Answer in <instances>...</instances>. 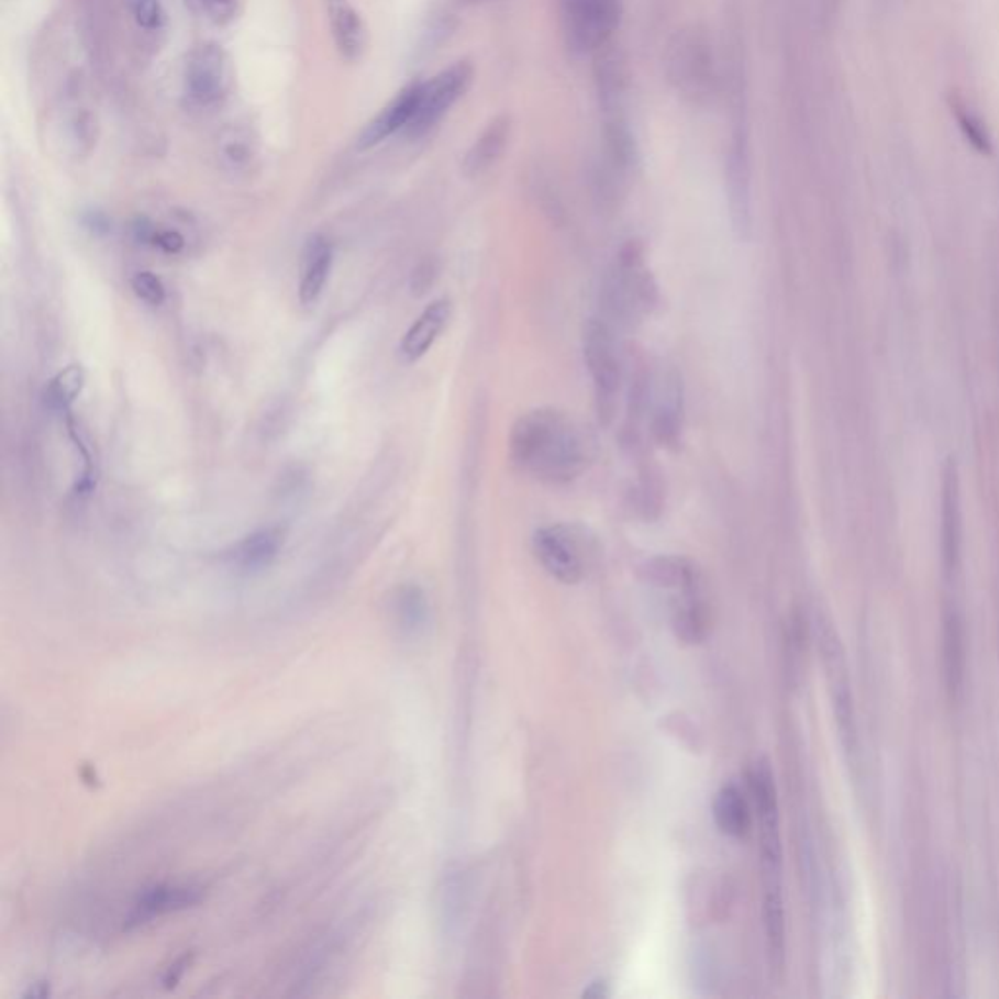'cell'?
<instances>
[{
    "label": "cell",
    "mask_w": 999,
    "mask_h": 999,
    "mask_svg": "<svg viewBox=\"0 0 999 999\" xmlns=\"http://www.w3.org/2000/svg\"><path fill=\"white\" fill-rule=\"evenodd\" d=\"M623 0H560V24L574 53H596L613 42Z\"/></svg>",
    "instance_id": "obj_6"
},
{
    "label": "cell",
    "mask_w": 999,
    "mask_h": 999,
    "mask_svg": "<svg viewBox=\"0 0 999 999\" xmlns=\"http://www.w3.org/2000/svg\"><path fill=\"white\" fill-rule=\"evenodd\" d=\"M513 467L547 485H566L580 477L590 445L566 412L533 409L515 420L508 440Z\"/></svg>",
    "instance_id": "obj_1"
},
{
    "label": "cell",
    "mask_w": 999,
    "mask_h": 999,
    "mask_svg": "<svg viewBox=\"0 0 999 999\" xmlns=\"http://www.w3.org/2000/svg\"><path fill=\"white\" fill-rule=\"evenodd\" d=\"M764 923L772 966L775 970H782L785 951H787V925H785L781 887H765Z\"/></svg>",
    "instance_id": "obj_24"
},
{
    "label": "cell",
    "mask_w": 999,
    "mask_h": 999,
    "mask_svg": "<svg viewBox=\"0 0 999 999\" xmlns=\"http://www.w3.org/2000/svg\"><path fill=\"white\" fill-rule=\"evenodd\" d=\"M666 77L681 98L693 106L709 104L719 92V59L713 40L701 26L684 27L669 40Z\"/></svg>",
    "instance_id": "obj_3"
},
{
    "label": "cell",
    "mask_w": 999,
    "mask_h": 999,
    "mask_svg": "<svg viewBox=\"0 0 999 999\" xmlns=\"http://www.w3.org/2000/svg\"><path fill=\"white\" fill-rule=\"evenodd\" d=\"M475 80V67L470 62H457L435 77L420 85L418 110L407 127V135L412 140L424 137L442 122L445 113L459 102Z\"/></svg>",
    "instance_id": "obj_7"
},
{
    "label": "cell",
    "mask_w": 999,
    "mask_h": 999,
    "mask_svg": "<svg viewBox=\"0 0 999 999\" xmlns=\"http://www.w3.org/2000/svg\"><path fill=\"white\" fill-rule=\"evenodd\" d=\"M724 190L732 231L739 241H747L752 235V158L744 77L740 69L732 73V131L724 160Z\"/></svg>",
    "instance_id": "obj_4"
},
{
    "label": "cell",
    "mask_w": 999,
    "mask_h": 999,
    "mask_svg": "<svg viewBox=\"0 0 999 999\" xmlns=\"http://www.w3.org/2000/svg\"><path fill=\"white\" fill-rule=\"evenodd\" d=\"M131 289H133L135 296L140 297L143 303L151 304V307H158V304L165 303V286L153 271H137L131 278Z\"/></svg>",
    "instance_id": "obj_30"
},
{
    "label": "cell",
    "mask_w": 999,
    "mask_h": 999,
    "mask_svg": "<svg viewBox=\"0 0 999 999\" xmlns=\"http://www.w3.org/2000/svg\"><path fill=\"white\" fill-rule=\"evenodd\" d=\"M184 236L176 231H157L155 235V241H153V246H158L160 251H165L168 254H178L182 253L184 248Z\"/></svg>",
    "instance_id": "obj_34"
},
{
    "label": "cell",
    "mask_w": 999,
    "mask_h": 999,
    "mask_svg": "<svg viewBox=\"0 0 999 999\" xmlns=\"http://www.w3.org/2000/svg\"><path fill=\"white\" fill-rule=\"evenodd\" d=\"M334 246L326 236L313 235L303 248L301 258V279H299V299L303 304H314L321 297L322 289L331 276Z\"/></svg>",
    "instance_id": "obj_19"
},
{
    "label": "cell",
    "mask_w": 999,
    "mask_h": 999,
    "mask_svg": "<svg viewBox=\"0 0 999 999\" xmlns=\"http://www.w3.org/2000/svg\"><path fill=\"white\" fill-rule=\"evenodd\" d=\"M533 551L541 566L558 582H582L588 566L586 537L570 525H547L535 531Z\"/></svg>",
    "instance_id": "obj_10"
},
{
    "label": "cell",
    "mask_w": 999,
    "mask_h": 999,
    "mask_svg": "<svg viewBox=\"0 0 999 999\" xmlns=\"http://www.w3.org/2000/svg\"><path fill=\"white\" fill-rule=\"evenodd\" d=\"M643 578L658 588L684 591L701 586L697 566L686 556H656L643 566Z\"/></svg>",
    "instance_id": "obj_21"
},
{
    "label": "cell",
    "mask_w": 999,
    "mask_h": 999,
    "mask_svg": "<svg viewBox=\"0 0 999 999\" xmlns=\"http://www.w3.org/2000/svg\"><path fill=\"white\" fill-rule=\"evenodd\" d=\"M512 135V118L510 115H496L492 122L488 123L482 133L478 135L475 143L470 145L469 151L463 158V173L469 178L487 175L488 170L500 160L504 155L506 147L510 143Z\"/></svg>",
    "instance_id": "obj_15"
},
{
    "label": "cell",
    "mask_w": 999,
    "mask_h": 999,
    "mask_svg": "<svg viewBox=\"0 0 999 999\" xmlns=\"http://www.w3.org/2000/svg\"><path fill=\"white\" fill-rule=\"evenodd\" d=\"M943 662L948 696L955 699L965 681V635L963 621L953 609H947L943 618Z\"/></svg>",
    "instance_id": "obj_23"
},
{
    "label": "cell",
    "mask_w": 999,
    "mask_h": 999,
    "mask_svg": "<svg viewBox=\"0 0 999 999\" xmlns=\"http://www.w3.org/2000/svg\"><path fill=\"white\" fill-rule=\"evenodd\" d=\"M219 158L231 170L248 168L256 157V140L253 130L244 125H231L221 131L218 143Z\"/></svg>",
    "instance_id": "obj_26"
},
{
    "label": "cell",
    "mask_w": 999,
    "mask_h": 999,
    "mask_svg": "<svg viewBox=\"0 0 999 999\" xmlns=\"http://www.w3.org/2000/svg\"><path fill=\"white\" fill-rule=\"evenodd\" d=\"M190 958L191 955L182 956V958H178L175 965L166 970L165 978H163V986H165V988H175L176 984L180 983V978H182L184 973H186V968L190 966Z\"/></svg>",
    "instance_id": "obj_36"
},
{
    "label": "cell",
    "mask_w": 999,
    "mask_h": 999,
    "mask_svg": "<svg viewBox=\"0 0 999 999\" xmlns=\"http://www.w3.org/2000/svg\"><path fill=\"white\" fill-rule=\"evenodd\" d=\"M467 2H477V0H467Z\"/></svg>",
    "instance_id": "obj_40"
},
{
    "label": "cell",
    "mask_w": 999,
    "mask_h": 999,
    "mask_svg": "<svg viewBox=\"0 0 999 999\" xmlns=\"http://www.w3.org/2000/svg\"><path fill=\"white\" fill-rule=\"evenodd\" d=\"M714 824L729 837H746L752 828V812L744 792L734 782H729L717 792L713 802Z\"/></svg>",
    "instance_id": "obj_22"
},
{
    "label": "cell",
    "mask_w": 999,
    "mask_h": 999,
    "mask_svg": "<svg viewBox=\"0 0 999 999\" xmlns=\"http://www.w3.org/2000/svg\"><path fill=\"white\" fill-rule=\"evenodd\" d=\"M750 791L754 797L759 817V842H762V870L765 887L781 885V830H779V802L775 789L774 774L767 762L754 765L747 774Z\"/></svg>",
    "instance_id": "obj_8"
},
{
    "label": "cell",
    "mask_w": 999,
    "mask_h": 999,
    "mask_svg": "<svg viewBox=\"0 0 999 999\" xmlns=\"http://www.w3.org/2000/svg\"><path fill=\"white\" fill-rule=\"evenodd\" d=\"M133 16L143 30H158L165 22V10L158 0H133Z\"/></svg>",
    "instance_id": "obj_31"
},
{
    "label": "cell",
    "mask_w": 999,
    "mask_h": 999,
    "mask_svg": "<svg viewBox=\"0 0 999 999\" xmlns=\"http://www.w3.org/2000/svg\"><path fill=\"white\" fill-rule=\"evenodd\" d=\"M584 996H586V998L596 999L608 998V983H606V980H593V983L584 990Z\"/></svg>",
    "instance_id": "obj_37"
},
{
    "label": "cell",
    "mask_w": 999,
    "mask_h": 999,
    "mask_svg": "<svg viewBox=\"0 0 999 999\" xmlns=\"http://www.w3.org/2000/svg\"><path fill=\"white\" fill-rule=\"evenodd\" d=\"M449 319H452L449 299H437L434 303L428 304L426 311L418 317L417 322L410 326L400 342V356L410 364L426 356L435 340L442 336Z\"/></svg>",
    "instance_id": "obj_17"
},
{
    "label": "cell",
    "mask_w": 999,
    "mask_h": 999,
    "mask_svg": "<svg viewBox=\"0 0 999 999\" xmlns=\"http://www.w3.org/2000/svg\"><path fill=\"white\" fill-rule=\"evenodd\" d=\"M82 225L87 226L88 231L95 233V235H104V233L110 231V219L106 218L102 211L92 209V211H87L82 215Z\"/></svg>",
    "instance_id": "obj_35"
},
{
    "label": "cell",
    "mask_w": 999,
    "mask_h": 999,
    "mask_svg": "<svg viewBox=\"0 0 999 999\" xmlns=\"http://www.w3.org/2000/svg\"><path fill=\"white\" fill-rule=\"evenodd\" d=\"M49 994H52V988H49V983H45V980H42V983L32 984V986H30V988H27L26 994H24V998L42 999V998H47V996H49Z\"/></svg>",
    "instance_id": "obj_38"
},
{
    "label": "cell",
    "mask_w": 999,
    "mask_h": 999,
    "mask_svg": "<svg viewBox=\"0 0 999 999\" xmlns=\"http://www.w3.org/2000/svg\"><path fill=\"white\" fill-rule=\"evenodd\" d=\"M652 437L656 444L676 452L684 434V382L678 369L662 371L652 391Z\"/></svg>",
    "instance_id": "obj_11"
},
{
    "label": "cell",
    "mask_w": 999,
    "mask_h": 999,
    "mask_svg": "<svg viewBox=\"0 0 999 999\" xmlns=\"http://www.w3.org/2000/svg\"><path fill=\"white\" fill-rule=\"evenodd\" d=\"M440 276V264L435 258H426L420 262L410 279V289L417 297L426 296L430 287L434 286L435 279Z\"/></svg>",
    "instance_id": "obj_32"
},
{
    "label": "cell",
    "mask_w": 999,
    "mask_h": 999,
    "mask_svg": "<svg viewBox=\"0 0 999 999\" xmlns=\"http://www.w3.org/2000/svg\"><path fill=\"white\" fill-rule=\"evenodd\" d=\"M286 543V530L264 528L246 535L229 551V563L243 573H260L278 558Z\"/></svg>",
    "instance_id": "obj_16"
},
{
    "label": "cell",
    "mask_w": 999,
    "mask_h": 999,
    "mask_svg": "<svg viewBox=\"0 0 999 999\" xmlns=\"http://www.w3.org/2000/svg\"><path fill=\"white\" fill-rule=\"evenodd\" d=\"M392 619L407 639L424 635L430 625V603L426 593L417 584H404L392 596Z\"/></svg>",
    "instance_id": "obj_20"
},
{
    "label": "cell",
    "mask_w": 999,
    "mask_h": 999,
    "mask_svg": "<svg viewBox=\"0 0 999 999\" xmlns=\"http://www.w3.org/2000/svg\"><path fill=\"white\" fill-rule=\"evenodd\" d=\"M834 2H837V0H825V4H834Z\"/></svg>",
    "instance_id": "obj_39"
},
{
    "label": "cell",
    "mask_w": 999,
    "mask_h": 999,
    "mask_svg": "<svg viewBox=\"0 0 999 999\" xmlns=\"http://www.w3.org/2000/svg\"><path fill=\"white\" fill-rule=\"evenodd\" d=\"M636 498H639V510H641L646 518H654L656 513L661 512V480H658V473L651 469V467H644L643 473H641V482H639V488H636Z\"/></svg>",
    "instance_id": "obj_29"
},
{
    "label": "cell",
    "mask_w": 999,
    "mask_h": 999,
    "mask_svg": "<svg viewBox=\"0 0 999 999\" xmlns=\"http://www.w3.org/2000/svg\"><path fill=\"white\" fill-rule=\"evenodd\" d=\"M681 600L674 609V629L679 639L687 643H699L707 631V613L699 588L679 593Z\"/></svg>",
    "instance_id": "obj_27"
},
{
    "label": "cell",
    "mask_w": 999,
    "mask_h": 999,
    "mask_svg": "<svg viewBox=\"0 0 999 999\" xmlns=\"http://www.w3.org/2000/svg\"><path fill=\"white\" fill-rule=\"evenodd\" d=\"M326 9L340 55L348 62L362 59L369 40L362 14L349 4V0H326Z\"/></svg>",
    "instance_id": "obj_18"
},
{
    "label": "cell",
    "mask_w": 999,
    "mask_h": 999,
    "mask_svg": "<svg viewBox=\"0 0 999 999\" xmlns=\"http://www.w3.org/2000/svg\"><path fill=\"white\" fill-rule=\"evenodd\" d=\"M201 12L213 22V24H229L236 14V0H196Z\"/></svg>",
    "instance_id": "obj_33"
},
{
    "label": "cell",
    "mask_w": 999,
    "mask_h": 999,
    "mask_svg": "<svg viewBox=\"0 0 999 999\" xmlns=\"http://www.w3.org/2000/svg\"><path fill=\"white\" fill-rule=\"evenodd\" d=\"M606 321L619 329H631L658 303V286L644 264L641 241H626L601 291Z\"/></svg>",
    "instance_id": "obj_2"
},
{
    "label": "cell",
    "mask_w": 999,
    "mask_h": 999,
    "mask_svg": "<svg viewBox=\"0 0 999 999\" xmlns=\"http://www.w3.org/2000/svg\"><path fill=\"white\" fill-rule=\"evenodd\" d=\"M963 520H961V495L955 463H948L943 475V495H941V560L948 578L955 576L961 565V541H963Z\"/></svg>",
    "instance_id": "obj_13"
},
{
    "label": "cell",
    "mask_w": 999,
    "mask_h": 999,
    "mask_svg": "<svg viewBox=\"0 0 999 999\" xmlns=\"http://www.w3.org/2000/svg\"><path fill=\"white\" fill-rule=\"evenodd\" d=\"M231 88V65L225 49L213 42L196 45L184 70V95L193 108L221 104Z\"/></svg>",
    "instance_id": "obj_9"
},
{
    "label": "cell",
    "mask_w": 999,
    "mask_h": 999,
    "mask_svg": "<svg viewBox=\"0 0 999 999\" xmlns=\"http://www.w3.org/2000/svg\"><path fill=\"white\" fill-rule=\"evenodd\" d=\"M203 895H206V888L200 885H191V883L190 885L160 883V885L147 887L135 898L133 908L123 923V930H137L141 925H147L166 913L190 910L193 906L200 904Z\"/></svg>",
    "instance_id": "obj_12"
},
{
    "label": "cell",
    "mask_w": 999,
    "mask_h": 999,
    "mask_svg": "<svg viewBox=\"0 0 999 999\" xmlns=\"http://www.w3.org/2000/svg\"><path fill=\"white\" fill-rule=\"evenodd\" d=\"M420 85L422 82H412L409 87L402 88L399 95L382 108L379 115L365 125L362 135L357 137V148L365 151V148L375 147L395 133L407 131L418 110Z\"/></svg>",
    "instance_id": "obj_14"
},
{
    "label": "cell",
    "mask_w": 999,
    "mask_h": 999,
    "mask_svg": "<svg viewBox=\"0 0 999 999\" xmlns=\"http://www.w3.org/2000/svg\"><path fill=\"white\" fill-rule=\"evenodd\" d=\"M584 359L593 382L596 412L601 424L609 426L618 414L623 364L619 356L615 326L601 317L590 319L584 326Z\"/></svg>",
    "instance_id": "obj_5"
},
{
    "label": "cell",
    "mask_w": 999,
    "mask_h": 999,
    "mask_svg": "<svg viewBox=\"0 0 999 999\" xmlns=\"http://www.w3.org/2000/svg\"><path fill=\"white\" fill-rule=\"evenodd\" d=\"M948 108L955 118L956 127L961 135L965 137L966 143L978 153V155H991L994 153V137H991L990 127L980 113L976 112L970 102H966L961 96H951L948 98Z\"/></svg>",
    "instance_id": "obj_25"
},
{
    "label": "cell",
    "mask_w": 999,
    "mask_h": 999,
    "mask_svg": "<svg viewBox=\"0 0 999 999\" xmlns=\"http://www.w3.org/2000/svg\"><path fill=\"white\" fill-rule=\"evenodd\" d=\"M85 381H87V375H85V369H82L80 365H69V367H65L63 371H59V374L53 377L49 387H47V391H45L47 404H49L53 410L67 412L70 404L79 399L82 387H85Z\"/></svg>",
    "instance_id": "obj_28"
}]
</instances>
